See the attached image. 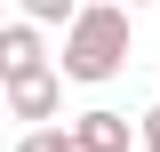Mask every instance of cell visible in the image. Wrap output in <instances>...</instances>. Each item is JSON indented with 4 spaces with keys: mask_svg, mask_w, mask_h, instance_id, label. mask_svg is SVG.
I'll return each mask as SVG.
<instances>
[{
    "mask_svg": "<svg viewBox=\"0 0 160 152\" xmlns=\"http://www.w3.org/2000/svg\"><path fill=\"white\" fill-rule=\"evenodd\" d=\"M128 8H144V0H128Z\"/></svg>",
    "mask_w": 160,
    "mask_h": 152,
    "instance_id": "obj_8",
    "label": "cell"
},
{
    "mask_svg": "<svg viewBox=\"0 0 160 152\" xmlns=\"http://www.w3.org/2000/svg\"><path fill=\"white\" fill-rule=\"evenodd\" d=\"M16 152H72V128H32Z\"/></svg>",
    "mask_w": 160,
    "mask_h": 152,
    "instance_id": "obj_6",
    "label": "cell"
},
{
    "mask_svg": "<svg viewBox=\"0 0 160 152\" xmlns=\"http://www.w3.org/2000/svg\"><path fill=\"white\" fill-rule=\"evenodd\" d=\"M72 136H80L88 152H128V144H144V128H128V112H104V104H96V112H80Z\"/></svg>",
    "mask_w": 160,
    "mask_h": 152,
    "instance_id": "obj_3",
    "label": "cell"
},
{
    "mask_svg": "<svg viewBox=\"0 0 160 152\" xmlns=\"http://www.w3.org/2000/svg\"><path fill=\"white\" fill-rule=\"evenodd\" d=\"M144 152H160V104L144 112Z\"/></svg>",
    "mask_w": 160,
    "mask_h": 152,
    "instance_id": "obj_7",
    "label": "cell"
},
{
    "mask_svg": "<svg viewBox=\"0 0 160 152\" xmlns=\"http://www.w3.org/2000/svg\"><path fill=\"white\" fill-rule=\"evenodd\" d=\"M120 64H128V8H112V0H96V8H80L72 24H64V80H112Z\"/></svg>",
    "mask_w": 160,
    "mask_h": 152,
    "instance_id": "obj_1",
    "label": "cell"
},
{
    "mask_svg": "<svg viewBox=\"0 0 160 152\" xmlns=\"http://www.w3.org/2000/svg\"><path fill=\"white\" fill-rule=\"evenodd\" d=\"M56 104H64V72H24V80H8V112H16V120H56Z\"/></svg>",
    "mask_w": 160,
    "mask_h": 152,
    "instance_id": "obj_2",
    "label": "cell"
},
{
    "mask_svg": "<svg viewBox=\"0 0 160 152\" xmlns=\"http://www.w3.org/2000/svg\"><path fill=\"white\" fill-rule=\"evenodd\" d=\"M0 72H8V80L48 72V56H40V24H32V16H16L8 32H0Z\"/></svg>",
    "mask_w": 160,
    "mask_h": 152,
    "instance_id": "obj_4",
    "label": "cell"
},
{
    "mask_svg": "<svg viewBox=\"0 0 160 152\" xmlns=\"http://www.w3.org/2000/svg\"><path fill=\"white\" fill-rule=\"evenodd\" d=\"M16 16H32V24H72L80 0H16Z\"/></svg>",
    "mask_w": 160,
    "mask_h": 152,
    "instance_id": "obj_5",
    "label": "cell"
}]
</instances>
